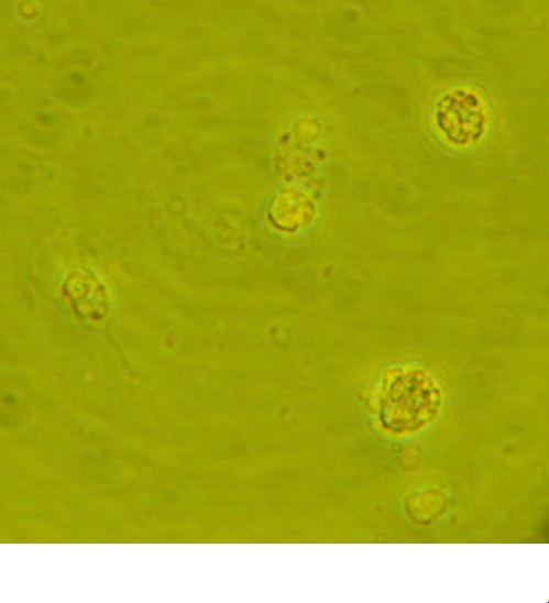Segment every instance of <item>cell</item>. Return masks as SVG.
<instances>
[{
  "label": "cell",
  "mask_w": 549,
  "mask_h": 603,
  "mask_svg": "<svg viewBox=\"0 0 549 603\" xmlns=\"http://www.w3.org/2000/svg\"><path fill=\"white\" fill-rule=\"evenodd\" d=\"M442 405L441 387L418 366H402L382 381L376 395L378 424L392 436L415 435L429 426Z\"/></svg>",
  "instance_id": "1"
}]
</instances>
